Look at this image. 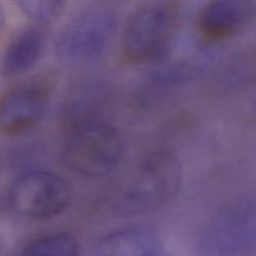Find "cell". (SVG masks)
<instances>
[{"instance_id":"6da1fadb","label":"cell","mask_w":256,"mask_h":256,"mask_svg":"<svg viewBox=\"0 0 256 256\" xmlns=\"http://www.w3.org/2000/svg\"><path fill=\"white\" fill-rule=\"evenodd\" d=\"M125 151L121 132L104 119L69 127L64 140L61 159L71 172L90 178L112 172Z\"/></svg>"},{"instance_id":"7a4b0ae2","label":"cell","mask_w":256,"mask_h":256,"mask_svg":"<svg viewBox=\"0 0 256 256\" xmlns=\"http://www.w3.org/2000/svg\"><path fill=\"white\" fill-rule=\"evenodd\" d=\"M183 178L178 157L168 150L146 156L124 186L118 205L126 214L139 215L158 210L178 193Z\"/></svg>"},{"instance_id":"3957f363","label":"cell","mask_w":256,"mask_h":256,"mask_svg":"<svg viewBox=\"0 0 256 256\" xmlns=\"http://www.w3.org/2000/svg\"><path fill=\"white\" fill-rule=\"evenodd\" d=\"M118 29V15L110 7L96 5L75 15L60 32L55 54L72 68L88 67L109 51Z\"/></svg>"},{"instance_id":"277c9868","label":"cell","mask_w":256,"mask_h":256,"mask_svg":"<svg viewBox=\"0 0 256 256\" xmlns=\"http://www.w3.org/2000/svg\"><path fill=\"white\" fill-rule=\"evenodd\" d=\"M180 0H144L132 12L123 31V53L135 63L163 54L181 19Z\"/></svg>"},{"instance_id":"5b68a950","label":"cell","mask_w":256,"mask_h":256,"mask_svg":"<svg viewBox=\"0 0 256 256\" xmlns=\"http://www.w3.org/2000/svg\"><path fill=\"white\" fill-rule=\"evenodd\" d=\"M72 200V188L52 171L30 169L12 183L8 201L19 216L31 220H46L64 212Z\"/></svg>"},{"instance_id":"8992f818","label":"cell","mask_w":256,"mask_h":256,"mask_svg":"<svg viewBox=\"0 0 256 256\" xmlns=\"http://www.w3.org/2000/svg\"><path fill=\"white\" fill-rule=\"evenodd\" d=\"M255 205L250 198L229 202L207 223L201 248L207 256H249L255 250Z\"/></svg>"},{"instance_id":"52a82bcc","label":"cell","mask_w":256,"mask_h":256,"mask_svg":"<svg viewBox=\"0 0 256 256\" xmlns=\"http://www.w3.org/2000/svg\"><path fill=\"white\" fill-rule=\"evenodd\" d=\"M49 100L50 92L43 82L12 87L0 98V132L15 136L31 130L44 117Z\"/></svg>"},{"instance_id":"ba28073f","label":"cell","mask_w":256,"mask_h":256,"mask_svg":"<svg viewBox=\"0 0 256 256\" xmlns=\"http://www.w3.org/2000/svg\"><path fill=\"white\" fill-rule=\"evenodd\" d=\"M253 16L252 0H209L198 13L197 27L205 39L220 41L244 31Z\"/></svg>"},{"instance_id":"9c48e42d","label":"cell","mask_w":256,"mask_h":256,"mask_svg":"<svg viewBox=\"0 0 256 256\" xmlns=\"http://www.w3.org/2000/svg\"><path fill=\"white\" fill-rule=\"evenodd\" d=\"M97 256H166L158 235L144 226L115 230L103 237L96 249Z\"/></svg>"},{"instance_id":"30bf717a","label":"cell","mask_w":256,"mask_h":256,"mask_svg":"<svg viewBox=\"0 0 256 256\" xmlns=\"http://www.w3.org/2000/svg\"><path fill=\"white\" fill-rule=\"evenodd\" d=\"M110 100V89L100 79H88L77 85L68 95L63 115L68 128L88 121L103 119Z\"/></svg>"},{"instance_id":"8fae6325","label":"cell","mask_w":256,"mask_h":256,"mask_svg":"<svg viewBox=\"0 0 256 256\" xmlns=\"http://www.w3.org/2000/svg\"><path fill=\"white\" fill-rule=\"evenodd\" d=\"M46 36L38 27H26L7 45L1 61V71L6 77H16L29 71L42 57Z\"/></svg>"},{"instance_id":"7c38bea8","label":"cell","mask_w":256,"mask_h":256,"mask_svg":"<svg viewBox=\"0 0 256 256\" xmlns=\"http://www.w3.org/2000/svg\"><path fill=\"white\" fill-rule=\"evenodd\" d=\"M16 256H81L77 239L66 232L50 233L27 243Z\"/></svg>"},{"instance_id":"4fadbf2b","label":"cell","mask_w":256,"mask_h":256,"mask_svg":"<svg viewBox=\"0 0 256 256\" xmlns=\"http://www.w3.org/2000/svg\"><path fill=\"white\" fill-rule=\"evenodd\" d=\"M21 12L38 24L54 21L63 11L67 0H14Z\"/></svg>"},{"instance_id":"5bb4252c","label":"cell","mask_w":256,"mask_h":256,"mask_svg":"<svg viewBox=\"0 0 256 256\" xmlns=\"http://www.w3.org/2000/svg\"><path fill=\"white\" fill-rule=\"evenodd\" d=\"M4 24H5V10H4V6L0 0V31L4 27Z\"/></svg>"}]
</instances>
